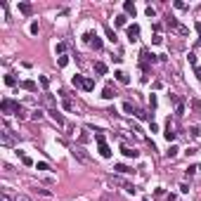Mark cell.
Here are the masks:
<instances>
[{
    "label": "cell",
    "mask_w": 201,
    "mask_h": 201,
    "mask_svg": "<svg viewBox=\"0 0 201 201\" xmlns=\"http://www.w3.org/2000/svg\"><path fill=\"white\" fill-rule=\"evenodd\" d=\"M166 26H168V28H173L175 33H180V36H187V33H189V28H187V26H182V24H180V21H177L175 17H168V19H166Z\"/></svg>",
    "instance_id": "obj_1"
},
{
    "label": "cell",
    "mask_w": 201,
    "mask_h": 201,
    "mask_svg": "<svg viewBox=\"0 0 201 201\" xmlns=\"http://www.w3.org/2000/svg\"><path fill=\"white\" fill-rule=\"evenodd\" d=\"M73 156H76L78 161H83V163H90V156L85 154V149H83V147H73Z\"/></svg>",
    "instance_id": "obj_2"
},
{
    "label": "cell",
    "mask_w": 201,
    "mask_h": 201,
    "mask_svg": "<svg viewBox=\"0 0 201 201\" xmlns=\"http://www.w3.org/2000/svg\"><path fill=\"white\" fill-rule=\"evenodd\" d=\"M0 140H2V144H5V147L14 144V137H12V133H9L7 128H2V130H0Z\"/></svg>",
    "instance_id": "obj_3"
},
{
    "label": "cell",
    "mask_w": 201,
    "mask_h": 201,
    "mask_svg": "<svg viewBox=\"0 0 201 201\" xmlns=\"http://www.w3.org/2000/svg\"><path fill=\"white\" fill-rule=\"evenodd\" d=\"M47 114H50V119L55 121L57 126H66V121H64V116H62V114H59V111H57V109H47Z\"/></svg>",
    "instance_id": "obj_4"
},
{
    "label": "cell",
    "mask_w": 201,
    "mask_h": 201,
    "mask_svg": "<svg viewBox=\"0 0 201 201\" xmlns=\"http://www.w3.org/2000/svg\"><path fill=\"white\" fill-rule=\"evenodd\" d=\"M0 109L5 111V114H9V111H17V109H19V104H17V102H12V100H2Z\"/></svg>",
    "instance_id": "obj_5"
},
{
    "label": "cell",
    "mask_w": 201,
    "mask_h": 201,
    "mask_svg": "<svg viewBox=\"0 0 201 201\" xmlns=\"http://www.w3.org/2000/svg\"><path fill=\"white\" fill-rule=\"evenodd\" d=\"M166 140H168V142H173L175 137H177V133H175V123H170V121H168V126H166Z\"/></svg>",
    "instance_id": "obj_6"
},
{
    "label": "cell",
    "mask_w": 201,
    "mask_h": 201,
    "mask_svg": "<svg viewBox=\"0 0 201 201\" xmlns=\"http://www.w3.org/2000/svg\"><path fill=\"white\" fill-rule=\"evenodd\" d=\"M128 38H130V43L140 38V26H137V24H133V26H128Z\"/></svg>",
    "instance_id": "obj_7"
},
{
    "label": "cell",
    "mask_w": 201,
    "mask_h": 201,
    "mask_svg": "<svg viewBox=\"0 0 201 201\" xmlns=\"http://www.w3.org/2000/svg\"><path fill=\"white\" fill-rule=\"evenodd\" d=\"M100 156H102V159H111V149H109L107 142H102V144H100Z\"/></svg>",
    "instance_id": "obj_8"
},
{
    "label": "cell",
    "mask_w": 201,
    "mask_h": 201,
    "mask_svg": "<svg viewBox=\"0 0 201 201\" xmlns=\"http://www.w3.org/2000/svg\"><path fill=\"white\" fill-rule=\"evenodd\" d=\"M114 76H116V81L123 83V85H128V83H130V78H128V73H126V71H116Z\"/></svg>",
    "instance_id": "obj_9"
},
{
    "label": "cell",
    "mask_w": 201,
    "mask_h": 201,
    "mask_svg": "<svg viewBox=\"0 0 201 201\" xmlns=\"http://www.w3.org/2000/svg\"><path fill=\"white\" fill-rule=\"evenodd\" d=\"M102 97H104V100H114V97H116V90H114L111 85H107V88H104V92H102Z\"/></svg>",
    "instance_id": "obj_10"
},
{
    "label": "cell",
    "mask_w": 201,
    "mask_h": 201,
    "mask_svg": "<svg viewBox=\"0 0 201 201\" xmlns=\"http://www.w3.org/2000/svg\"><path fill=\"white\" fill-rule=\"evenodd\" d=\"M19 12H21V14H31V12H33V5H31V2H21V5H19Z\"/></svg>",
    "instance_id": "obj_11"
},
{
    "label": "cell",
    "mask_w": 201,
    "mask_h": 201,
    "mask_svg": "<svg viewBox=\"0 0 201 201\" xmlns=\"http://www.w3.org/2000/svg\"><path fill=\"white\" fill-rule=\"evenodd\" d=\"M43 102H45V107H50V109H55V97H52L50 92H45V95H43Z\"/></svg>",
    "instance_id": "obj_12"
},
{
    "label": "cell",
    "mask_w": 201,
    "mask_h": 201,
    "mask_svg": "<svg viewBox=\"0 0 201 201\" xmlns=\"http://www.w3.org/2000/svg\"><path fill=\"white\" fill-rule=\"evenodd\" d=\"M121 152H123V154L128 156V159H137V156H140V152H135V149H130V147H123Z\"/></svg>",
    "instance_id": "obj_13"
},
{
    "label": "cell",
    "mask_w": 201,
    "mask_h": 201,
    "mask_svg": "<svg viewBox=\"0 0 201 201\" xmlns=\"http://www.w3.org/2000/svg\"><path fill=\"white\" fill-rule=\"evenodd\" d=\"M62 107H64L66 111H73V109H76V107H73V102L69 100V97H66V95H64V100H62Z\"/></svg>",
    "instance_id": "obj_14"
},
{
    "label": "cell",
    "mask_w": 201,
    "mask_h": 201,
    "mask_svg": "<svg viewBox=\"0 0 201 201\" xmlns=\"http://www.w3.org/2000/svg\"><path fill=\"white\" fill-rule=\"evenodd\" d=\"M21 88L28 90V92H36V83H33V81H24V83H21Z\"/></svg>",
    "instance_id": "obj_15"
},
{
    "label": "cell",
    "mask_w": 201,
    "mask_h": 201,
    "mask_svg": "<svg viewBox=\"0 0 201 201\" xmlns=\"http://www.w3.org/2000/svg\"><path fill=\"white\" fill-rule=\"evenodd\" d=\"M83 90H95V81H92V78H85V81H83Z\"/></svg>",
    "instance_id": "obj_16"
},
{
    "label": "cell",
    "mask_w": 201,
    "mask_h": 201,
    "mask_svg": "<svg viewBox=\"0 0 201 201\" xmlns=\"http://www.w3.org/2000/svg\"><path fill=\"white\" fill-rule=\"evenodd\" d=\"M123 9H126V14H133V17H135V5H133V2H126V5H123Z\"/></svg>",
    "instance_id": "obj_17"
},
{
    "label": "cell",
    "mask_w": 201,
    "mask_h": 201,
    "mask_svg": "<svg viewBox=\"0 0 201 201\" xmlns=\"http://www.w3.org/2000/svg\"><path fill=\"white\" fill-rule=\"evenodd\" d=\"M116 170H119L121 175H128V173H133V168H128V166H123V163H119V166H116Z\"/></svg>",
    "instance_id": "obj_18"
},
{
    "label": "cell",
    "mask_w": 201,
    "mask_h": 201,
    "mask_svg": "<svg viewBox=\"0 0 201 201\" xmlns=\"http://www.w3.org/2000/svg\"><path fill=\"white\" fill-rule=\"evenodd\" d=\"M177 152H180V149H177L175 144H170V147H168V152H166V156H168V159H173V156H177Z\"/></svg>",
    "instance_id": "obj_19"
},
{
    "label": "cell",
    "mask_w": 201,
    "mask_h": 201,
    "mask_svg": "<svg viewBox=\"0 0 201 201\" xmlns=\"http://www.w3.org/2000/svg\"><path fill=\"white\" fill-rule=\"evenodd\" d=\"M95 71L100 73V76H104V73H107V64H102V62H97V64H95Z\"/></svg>",
    "instance_id": "obj_20"
},
{
    "label": "cell",
    "mask_w": 201,
    "mask_h": 201,
    "mask_svg": "<svg viewBox=\"0 0 201 201\" xmlns=\"http://www.w3.org/2000/svg\"><path fill=\"white\" fill-rule=\"evenodd\" d=\"M135 116H137V119H142V121H149V114H147L144 109H137V111H135Z\"/></svg>",
    "instance_id": "obj_21"
},
{
    "label": "cell",
    "mask_w": 201,
    "mask_h": 201,
    "mask_svg": "<svg viewBox=\"0 0 201 201\" xmlns=\"http://www.w3.org/2000/svg\"><path fill=\"white\" fill-rule=\"evenodd\" d=\"M109 185L111 187H121V185H126V182H123L121 177H109Z\"/></svg>",
    "instance_id": "obj_22"
},
{
    "label": "cell",
    "mask_w": 201,
    "mask_h": 201,
    "mask_svg": "<svg viewBox=\"0 0 201 201\" xmlns=\"http://www.w3.org/2000/svg\"><path fill=\"white\" fill-rule=\"evenodd\" d=\"M5 83H7L9 88H12V85H17V78H14L12 73H7V76H5Z\"/></svg>",
    "instance_id": "obj_23"
},
{
    "label": "cell",
    "mask_w": 201,
    "mask_h": 201,
    "mask_svg": "<svg viewBox=\"0 0 201 201\" xmlns=\"http://www.w3.org/2000/svg\"><path fill=\"white\" fill-rule=\"evenodd\" d=\"M83 81H85L83 76H73V78H71V83H73V85H76V88H78V85H81V88H83Z\"/></svg>",
    "instance_id": "obj_24"
},
{
    "label": "cell",
    "mask_w": 201,
    "mask_h": 201,
    "mask_svg": "<svg viewBox=\"0 0 201 201\" xmlns=\"http://www.w3.org/2000/svg\"><path fill=\"white\" fill-rule=\"evenodd\" d=\"M126 14H119V17H116V26H126Z\"/></svg>",
    "instance_id": "obj_25"
},
{
    "label": "cell",
    "mask_w": 201,
    "mask_h": 201,
    "mask_svg": "<svg viewBox=\"0 0 201 201\" xmlns=\"http://www.w3.org/2000/svg\"><path fill=\"white\" fill-rule=\"evenodd\" d=\"M90 45L95 47V50H102V40H100L97 36H95V38H92V43H90Z\"/></svg>",
    "instance_id": "obj_26"
},
{
    "label": "cell",
    "mask_w": 201,
    "mask_h": 201,
    "mask_svg": "<svg viewBox=\"0 0 201 201\" xmlns=\"http://www.w3.org/2000/svg\"><path fill=\"white\" fill-rule=\"evenodd\" d=\"M123 109H126V114H133V111H137L135 107H133V102H126V104H123Z\"/></svg>",
    "instance_id": "obj_27"
},
{
    "label": "cell",
    "mask_w": 201,
    "mask_h": 201,
    "mask_svg": "<svg viewBox=\"0 0 201 201\" xmlns=\"http://www.w3.org/2000/svg\"><path fill=\"white\" fill-rule=\"evenodd\" d=\"M31 119H33V121H40V119H43V109H36L33 114H31Z\"/></svg>",
    "instance_id": "obj_28"
},
{
    "label": "cell",
    "mask_w": 201,
    "mask_h": 201,
    "mask_svg": "<svg viewBox=\"0 0 201 201\" xmlns=\"http://www.w3.org/2000/svg\"><path fill=\"white\" fill-rule=\"evenodd\" d=\"M57 64H59V66H66V64H69V57H64V55H62L59 59H57Z\"/></svg>",
    "instance_id": "obj_29"
},
{
    "label": "cell",
    "mask_w": 201,
    "mask_h": 201,
    "mask_svg": "<svg viewBox=\"0 0 201 201\" xmlns=\"http://www.w3.org/2000/svg\"><path fill=\"white\" fill-rule=\"evenodd\" d=\"M107 38H109L111 43H116V33H114V31H111V28H107Z\"/></svg>",
    "instance_id": "obj_30"
},
{
    "label": "cell",
    "mask_w": 201,
    "mask_h": 201,
    "mask_svg": "<svg viewBox=\"0 0 201 201\" xmlns=\"http://www.w3.org/2000/svg\"><path fill=\"white\" fill-rule=\"evenodd\" d=\"M36 168H38V170H50V166H47L45 161H40V163H36Z\"/></svg>",
    "instance_id": "obj_31"
},
{
    "label": "cell",
    "mask_w": 201,
    "mask_h": 201,
    "mask_svg": "<svg viewBox=\"0 0 201 201\" xmlns=\"http://www.w3.org/2000/svg\"><path fill=\"white\" fill-rule=\"evenodd\" d=\"M152 43H154V45H161V43H163V38H161V36H159V33H156V36L152 38Z\"/></svg>",
    "instance_id": "obj_32"
},
{
    "label": "cell",
    "mask_w": 201,
    "mask_h": 201,
    "mask_svg": "<svg viewBox=\"0 0 201 201\" xmlns=\"http://www.w3.org/2000/svg\"><path fill=\"white\" fill-rule=\"evenodd\" d=\"M38 31H40V28H38V24L33 21V24H31V36H38Z\"/></svg>",
    "instance_id": "obj_33"
},
{
    "label": "cell",
    "mask_w": 201,
    "mask_h": 201,
    "mask_svg": "<svg viewBox=\"0 0 201 201\" xmlns=\"http://www.w3.org/2000/svg\"><path fill=\"white\" fill-rule=\"evenodd\" d=\"M147 17L154 19V17H156V9H154V7H147Z\"/></svg>",
    "instance_id": "obj_34"
},
{
    "label": "cell",
    "mask_w": 201,
    "mask_h": 201,
    "mask_svg": "<svg viewBox=\"0 0 201 201\" xmlns=\"http://www.w3.org/2000/svg\"><path fill=\"white\" fill-rule=\"evenodd\" d=\"M21 163H24V166H31V163H33V161H31V159H28L26 154H21Z\"/></svg>",
    "instance_id": "obj_35"
},
{
    "label": "cell",
    "mask_w": 201,
    "mask_h": 201,
    "mask_svg": "<svg viewBox=\"0 0 201 201\" xmlns=\"http://www.w3.org/2000/svg\"><path fill=\"white\" fill-rule=\"evenodd\" d=\"M38 194H43V196H52V192H50V189H43V187H38Z\"/></svg>",
    "instance_id": "obj_36"
},
{
    "label": "cell",
    "mask_w": 201,
    "mask_h": 201,
    "mask_svg": "<svg viewBox=\"0 0 201 201\" xmlns=\"http://www.w3.org/2000/svg\"><path fill=\"white\" fill-rule=\"evenodd\" d=\"M14 201H31V199H28L26 194H17V196H14Z\"/></svg>",
    "instance_id": "obj_37"
},
{
    "label": "cell",
    "mask_w": 201,
    "mask_h": 201,
    "mask_svg": "<svg viewBox=\"0 0 201 201\" xmlns=\"http://www.w3.org/2000/svg\"><path fill=\"white\" fill-rule=\"evenodd\" d=\"M194 173H199V168H196V166H189V168H187V175H194Z\"/></svg>",
    "instance_id": "obj_38"
},
{
    "label": "cell",
    "mask_w": 201,
    "mask_h": 201,
    "mask_svg": "<svg viewBox=\"0 0 201 201\" xmlns=\"http://www.w3.org/2000/svg\"><path fill=\"white\" fill-rule=\"evenodd\" d=\"M40 83H43V88H47V85H50V78H47V76H40Z\"/></svg>",
    "instance_id": "obj_39"
},
{
    "label": "cell",
    "mask_w": 201,
    "mask_h": 201,
    "mask_svg": "<svg viewBox=\"0 0 201 201\" xmlns=\"http://www.w3.org/2000/svg\"><path fill=\"white\" fill-rule=\"evenodd\" d=\"M187 59H189V64H192V66H196V55H192V52H189V57H187Z\"/></svg>",
    "instance_id": "obj_40"
},
{
    "label": "cell",
    "mask_w": 201,
    "mask_h": 201,
    "mask_svg": "<svg viewBox=\"0 0 201 201\" xmlns=\"http://www.w3.org/2000/svg\"><path fill=\"white\" fill-rule=\"evenodd\" d=\"M149 104H152V109L156 107V95H149Z\"/></svg>",
    "instance_id": "obj_41"
},
{
    "label": "cell",
    "mask_w": 201,
    "mask_h": 201,
    "mask_svg": "<svg viewBox=\"0 0 201 201\" xmlns=\"http://www.w3.org/2000/svg\"><path fill=\"white\" fill-rule=\"evenodd\" d=\"M88 140H90V135H88V133L83 130V133H81V142H88Z\"/></svg>",
    "instance_id": "obj_42"
},
{
    "label": "cell",
    "mask_w": 201,
    "mask_h": 201,
    "mask_svg": "<svg viewBox=\"0 0 201 201\" xmlns=\"http://www.w3.org/2000/svg\"><path fill=\"white\" fill-rule=\"evenodd\" d=\"M194 76H196V78L201 81V69H199V66H194Z\"/></svg>",
    "instance_id": "obj_43"
},
{
    "label": "cell",
    "mask_w": 201,
    "mask_h": 201,
    "mask_svg": "<svg viewBox=\"0 0 201 201\" xmlns=\"http://www.w3.org/2000/svg\"><path fill=\"white\" fill-rule=\"evenodd\" d=\"M194 28H196V33H199V40H201V24H199V21L194 24Z\"/></svg>",
    "instance_id": "obj_44"
},
{
    "label": "cell",
    "mask_w": 201,
    "mask_h": 201,
    "mask_svg": "<svg viewBox=\"0 0 201 201\" xmlns=\"http://www.w3.org/2000/svg\"><path fill=\"white\" fill-rule=\"evenodd\" d=\"M166 201H175V196H173V194H170V196H166Z\"/></svg>",
    "instance_id": "obj_45"
},
{
    "label": "cell",
    "mask_w": 201,
    "mask_h": 201,
    "mask_svg": "<svg viewBox=\"0 0 201 201\" xmlns=\"http://www.w3.org/2000/svg\"><path fill=\"white\" fill-rule=\"evenodd\" d=\"M142 201H149V199H142Z\"/></svg>",
    "instance_id": "obj_46"
}]
</instances>
